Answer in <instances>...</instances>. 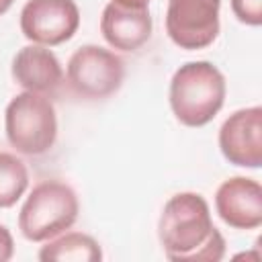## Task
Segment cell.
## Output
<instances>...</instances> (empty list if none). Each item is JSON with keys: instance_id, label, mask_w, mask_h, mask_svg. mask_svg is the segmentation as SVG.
<instances>
[{"instance_id": "16", "label": "cell", "mask_w": 262, "mask_h": 262, "mask_svg": "<svg viewBox=\"0 0 262 262\" xmlns=\"http://www.w3.org/2000/svg\"><path fill=\"white\" fill-rule=\"evenodd\" d=\"M12 2H14V0H0V16H2L10 6H12Z\"/></svg>"}, {"instance_id": "15", "label": "cell", "mask_w": 262, "mask_h": 262, "mask_svg": "<svg viewBox=\"0 0 262 262\" xmlns=\"http://www.w3.org/2000/svg\"><path fill=\"white\" fill-rule=\"evenodd\" d=\"M14 254V239L12 233L0 223V262H8Z\"/></svg>"}, {"instance_id": "9", "label": "cell", "mask_w": 262, "mask_h": 262, "mask_svg": "<svg viewBox=\"0 0 262 262\" xmlns=\"http://www.w3.org/2000/svg\"><path fill=\"white\" fill-rule=\"evenodd\" d=\"M151 14L147 6L111 0L100 16V33L104 41L119 51H135L151 37Z\"/></svg>"}, {"instance_id": "13", "label": "cell", "mask_w": 262, "mask_h": 262, "mask_svg": "<svg viewBox=\"0 0 262 262\" xmlns=\"http://www.w3.org/2000/svg\"><path fill=\"white\" fill-rule=\"evenodd\" d=\"M29 186V170L20 158L0 151V209L12 207Z\"/></svg>"}, {"instance_id": "7", "label": "cell", "mask_w": 262, "mask_h": 262, "mask_svg": "<svg viewBox=\"0 0 262 262\" xmlns=\"http://www.w3.org/2000/svg\"><path fill=\"white\" fill-rule=\"evenodd\" d=\"M80 27V10L74 0H27L20 10L23 35L45 47L70 41Z\"/></svg>"}, {"instance_id": "2", "label": "cell", "mask_w": 262, "mask_h": 262, "mask_svg": "<svg viewBox=\"0 0 262 262\" xmlns=\"http://www.w3.org/2000/svg\"><path fill=\"white\" fill-rule=\"evenodd\" d=\"M225 78L211 61H188L170 80V108L186 127H203L225 102Z\"/></svg>"}, {"instance_id": "3", "label": "cell", "mask_w": 262, "mask_h": 262, "mask_svg": "<svg viewBox=\"0 0 262 262\" xmlns=\"http://www.w3.org/2000/svg\"><path fill=\"white\" fill-rule=\"evenodd\" d=\"M80 203L74 188L61 180L33 186L18 213V229L29 242H47L68 231L78 219Z\"/></svg>"}, {"instance_id": "12", "label": "cell", "mask_w": 262, "mask_h": 262, "mask_svg": "<svg viewBox=\"0 0 262 262\" xmlns=\"http://www.w3.org/2000/svg\"><path fill=\"white\" fill-rule=\"evenodd\" d=\"M41 262H98L102 250L98 242L82 231H63L45 242L39 250Z\"/></svg>"}, {"instance_id": "10", "label": "cell", "mask_w": 262, "mask_h": 262, "mask_svg": "<svg viewBox=\"0 0 262 262\" xmlns=\"http://www.w3.org/2000/svg\"><path fill=\"white\" fill-rule=\"evenodd\" d=\"M215 209L223 223L233 229H256L262 225V186L254 178L233 176L215 192Z\"/></svg>"}, {"instance_id": "5", "label": "cell", "mask_w": 262, "mask_h": 262, "mask_svg": "<svg viewBox=\"0 0 262 262\" xmlns=\"http://www.w3.org/2000/svg\"><path fill=\"white\" fill-rule=\"evenodd\" d=\"M66 76L74 94L88 100H102L121 88L125 66L115 51L88 43L72 53Z\"/></svg>"}, {"instance_id": "11", "label": "cell", "mask_w": 262, "mask_h": 262, "mask_svg": "<svg viewBox=\"0 0 262 262\" xmlns=\"http://www.w3.org/2000/svg\"><path fill=\"white\" fill-rule=\"evenodd\" d=\"M12 78L29 92L51 94L63 82V70L59 59L45 45H25L12 59Z\"/></svg>"}, {"instance_id": "6", "label": "cell", "mask_w": 262, "mask_h": 262, "mask_svg": "<svg viewBox=\"0 0 262 262\" xmlns=\"http://www.w3.org/2000/svg\"><path fill=\"white\" fill-rule=\"evenodd\" d=\"M221 0H168L166 33L180 49H205L219 35Z\"/></svg>"}, {"instance_id": "4", "label": "cell", "mask_w": 262, "mask_h": 262, "mask_svg": "<svg viewBox=\"0 0 262 262\" xmlns=\"http://www.w3.org/2000/svg\"><path fill=\"white\" fill-rule=\"evenodd\" d=\"M8 143L25 156L47 154L57 139V115L53 102L39 92L16 94L4 113Z\"/></svg>"}, {"instance_id": "1", "label": "cell", "mask_w": 262, "mask_h": 262, "mask_svg": "<svg viewBox=\"0 0 262 262\" xmlns=\"http://www.w3.org/2000/svg\"><path fill=\"white\" fill-rule=\"evenodd\" d=\"M158 235L172 262H219L225 256V239L199 192H178L166 201Z\"/></svg>"}, {"instance_id": "14", "label": "cell", "mask_w": 262, "mask_h": 262, "mask_svg": "<svg viewBox=\"0 0 262 262\" xmlns=\"http://www.w3.org/2000/svg\"><path fill=\"white\" fill-rule=\"evenodd\" d=\"M235 18L250 27L262 25V0H231Z\"/></svg>"}, {"instance_id": "17", "label": "cell", "mask_w": 262, "mask_h": 262, "mask_svg": "<svg viewBox=\"0 0 262 262\" xmlns=\"http://www.w3.org/2000/svg\"><path fill=\"white\" fill-rule=\"evenodd\" d=\"M117 2H127V4H139V6H147L149 0H117Z\"/></svg>"}, {"instance_id": "8", "label": "cell", "mask_w": 262, "mask_h": 262, "mask_svg": "<svg viewBox=\"0 0 262 262\" xmlns=\"http://www.w3.org/2000/svg\"><path fill=\"white\" fill-rule=\"evenodd\" d=\"M219 149L223 158L242 168L262 164V108L248 106L231 113L219 129Z\"/></svg>"}]
</instances>
